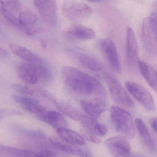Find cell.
I'll return each instance as SVG.
<instances>
[{"label":"cell","instance_id":"1","mask_svg":"<svg viewBox=\"0 0 157 157\" xmlns=\"http://www.w3.org/2000/svg\"><path fill=\"white\" fill-rule=\"evenodd\" d=\"M62 75L66 86L73 92L84 96H92L97 101L104 102L105 88L98 79L74 67H65Z\"/></svg>","mask_w":157,"mask_h":157},{"label":"cell","instance_id":"2","mask_svg":"<svg viewBox=\"0 0 157 157\" xmlns=\"http://www.w3.org/2000/svg\"><path fill=\"white\" fill-rule=\"evenodd\" d=\"M111 119L115 130L121 136L127 139L133 138L135 133L132 115L128 112L118 106H112Z\"/></svg>","mask_w":157,"mask_h":157},{"label":"cell","instance_id":"3","mask_svg":"<svg viewBox=\"0 0 157 157\" xmlns=\"http://www.w3.org/2000/svg\"><path fill=\"white\" fill-rule=\"evenodd\" d=\"M62 13L68 20L79 22L88 18L92 14V10L88 5L78 0H64Z\"/></svg>","mask_w":157,"mask_h":157},{"label":"cell","instance_id":"4","mask_svg":"<svg viewBox=\"0 0 157 157\" xmlns=\"http://www.w3.org/2000/svg\"><path fill=\"white\" fill-rule=\"evenodd\" d=\"M125 87L132 96L145 109L154 111L156 106L152 95L144 86L132 80L125 82Z\"/></svg>","mask_w":157,"mask_h":157},{"label":"cell","instance_id":"5","mask_svg":"<svg viewBox=\"0 0 157 157\" xmlns=\"http://www.w3.org/2000/svg\"><path fill=\"white\" fill-rule=\"evenodd\" d=\"M142 42L146 50L150 54L157 53V23L150 17L143 22L142 30Z\"/></svg>","mask_w":157,"mask_h":157},{"label":"cell","instance_id":"6","mask_svg":"<svg viewBox=\"0 0 157 157\" xmlns=\"http://www.w3.org/2000/svg\"><path fill=\"white\" fill-rule=\"evenodd\" d=\"M105 78L110 93L117 103L127 107H133L135 106L134 103L129 97L127 91L114 75L106 73Z\"/></svg>","mask_w":157,"mask_h":157},{"label":"cell","instance_id":"7","mask_svg":"<svg viewBox=\"0 0 157 157\" xmlns=\"http://www.w3.org/2000/svg\"><path fill=\"white\" fill-rule=\"evenodd\" d=\"M34 4L45 22L52 25H56L57 11L55 0H34Z\"/></svg>","mask_w":157,"mask_h":157},{"label":"cell","instance_id":"8","mask_svg":"<svg viewBox=\"0 0 157 157\" xmlns=\"http://www.w3.org/2000/svg\"><path fill=\"white\" fill-rule=\"evenodd\" d=\"M81 123L83 127V134L85 138L93 136H102L107 133V127L104 124L100 123L97 120L88 115H82Z\"/></svg>","mask_w":157,"mask_h":157},{"label":"cell","instance_id":"9","mask_svg":"<svg viewBox=\"0 0 157 157\" xmlns=\"http://www.w3.org/2000/svg\"><path fill=\"white\" fill-rule=\"evenodd\" d=\"M106 147L113 154L122 157L132 155L131 146L127 140L122 136H113L106 140Z\"/></svg>","mask_w":157,"mask_h":157},{"label":"cell","instance_id":"10","mask_svg":"<svg viewBox=\"0 0 157 157\" xmlns=\"http://www.w3.org/2000/svg\"><path fill=\"white\" fill-rule=\"evenodd\" d=\"M100 46L113 69L117 72H121V67L120 59L113 41L109 38L102 39L100 42Z\"/></svg>","mask_w":157,"mask_h":157},{"label":"cell","instance_id":"11","mask_svg":"<svg viewBox=\"0 0 157 157\" xmlns=\"http://www.w3.org/2000/svg\"><path fill=\"white\" fill-rule=\"evenodd\" d=\"M51 144L57 149L68 154L75 155L79 157H92L90 151L86 148L63 142L60 139L53 136L49 137Z\"/></svg>","mask_w":157,"mask_h":157},{"label":"cell","instance_id":"12","mask_svg":"<svg viewBox=\"0 0 157 157\" xmlns=\"http://www.w3.org/2000/svg\"><path fill=\"white\" fill-rule=\"evenodd\" d=\"M126 55L130 65L134 66L138 63V44L134 32L130 27L127 28L126 32Z\"/></svg>","mask_w":157,"mask_h":157},{"label":"cell","instance_id":"13","mask_svg":"<svg viewBox=\"0 0 157 157\" xmlns=\"http://www.w3.org/2000/svg\"><path fill=\"white\" fill-rule=\"evenodd\" d=\"M41 121L49 124L55 129L66 128L68 123L64 117L59 113L47 109L36 115Z\"/></svg>","mask_w":157,"mask_h":157},{"label":"cell","instance_id":"14","mask_svg":"<svg viewBox=\"0 0 157 157\" xmlns=\"http://www.w3.org/2000/svg\"><path fill=\"white\" fill-rule=\"evenodd\" d=\"M68 38L75 40H90L96 37V33L90 28L77 25L70 29L65 33Z\"/></svg>","mask_w":157,"mask_h":157},{"label":"cell","instance_id":"15","mask_svg":"<svg viewBox=\"0 0 157 157\" xmlns=\"http://www.w3.org/2000/svg\"><path fill=\"white\" fill-rule=\"evenodd\" d=\"M13 98L25 110L36 115L46 109V108L40 103L38 101L28 97L14 95Z\"/></svg>","mask_w":157,"mask_h":157},{"label":"cell","instance_id":"16","mask_svg":"<svg viewBox=\"0 0 157 157\" xmlns=\"http://www.w3.org/2000/svg\"><path fill=\"white\" fill-rule=\"evenodd\" d=\"M9 47L14 54L28 63L45 65V62L41 58L26 48L14 43H10Z\"/></svg>","mask_w":157,"mask_h":157},{"label":"cell","instance_id":"17","mask_svg":"<svg viewBox=\"0 0 157 157\" xmlns=\"http://www.w3.org/2000/svg\"><path fill=\"white\" fill-rule=\"evenodd\" d=\"M80 105L87 115L93 119L98 120L106 109V104L104 102L88 100H82Z\"/></svg>","mask_w":157,"mask_h":157},{"label":"cell","instance_id":"18","mask_svg":"<svg viewBox=\"0 0 157 157\" xmlns=\"http://www.w3.org/2000/svg\"><path fill=\"white\" fill-rule=\"evenodd\" d=\"M140 72L149 86L157 93V72L144 62L139 60L137 63Z\"/></svg>","mask_w":157,"mask_h":157},{"label":"cell","instance_id":"19","mask_svg":"<svg viewBox=\"0 0 157 157\" xmlns=\"http://www.w3.org/2000/svg\"><path fill=\"white\" fill-rule=\"evenodd\" d=\"M57 130L60 139L63 142L81 146L86 145L85 139L76 132L67 128H60Z\"/></svg>","mask_w":157,"mask_h":157},{"label":"cell","instance_id":"20","mask_svg":"<svg viewBox=\"0 0 157 157\" xmlns=\"http://www.w3.org/2000/svg\"><path fill=\"white\" fill-rule=\"evenodd\" d=\"M135 123L139 135L145 144L149 149L155 150V144L151 137L149 131L143 120L140 118H137L135 121Z\"/></svg>","mask_w":157,"mask_h":157},{"label":"cell","instance_id":"21","mask_svg":"<svg viewBox=\"0 0 157 157\" xmlns=\"http://www.w3.org/2000/svg\"><path fill=\"white\" fill-rule=\"evenodd\" d=\"M55 104L58 109L64 115L74 121L81 120L82 114L73 105L65 101H58Z\"/></svg>","mask_w":157,"mask_h":157},{"label":"cell","instance_id":"22","mask_svg":"<svg viewBox=\"0 0 157 157\" xmlns=\"http://www.w3.org/2000/svg\"><path fill=\"white\" fill-rule=\"evenodd\" d=\"M78 59L82 66L89 70L98 71L103 69L101 63L87 54L82 53L79 55Z\"/></svg>","mask_w":157,"mask_h":157},{"label":"cell","instance_id":"23","mask_svg":"<svg viewBox=\"0 0 157 157\" xmlns=\"http://www.w3.org/2000/svg\"><path fill=\"white\" fill-rule=\"evenodd\" d=\"M20 24V29L24 31V29L29 26L34 25L37 21V17L36 14L30 10L21 12L18 15Z\"/></svg>","mask_w":157,"mask_h":157},{"label":"cell","instance_id":"24","mask_svg":"<svg viewBox=\"0 0 157 157\" xmlns=\"http://www.w3.org/2000/svg\"><path fill=\"white\" fill-rule=\"evenodd\" d=\"M0 150L13 157H34L36 155L30 150L0 145Z\"/></svg>","mask_w":157,"mask_h":157},{"label":"cell","instance_id":"25","mask_svg":"<svg viewBox=\"0 0 157 157\" xmlns=\"http://www.w3.org/2000/svg\"><path fill=\"white\" fill-rule=\"evenodd\" d=\"M17 73L19 78L23 81L31 85H36L40 81L39 78L19 63L17 67Z\"/></svg>","mask_w":157,"mask_h":157},{"label":"cell","instance_id":"26","mask_svg":"<svg viewBox=\"0 0 157 157\" xmlns=\"http://www.w3.org/2000/svg\"><path fill=\"white\" fill-rule=\"evenodd\" d=\"M1 6L14 13L19 14L21 12V3L19 0H0Z\"/></svg>","mask_w":157,"mask_h":157},{"label":"cell","instance_id":"27","mask_svg":"<svg viewBox=\"0 0 157 157\" xmlns=\"http://www.w3.org/2000/svg\"><path fill=\"white\" fill-rule=\"evenodd\" d=\"M1 8L3 17L4 19L13 25L20 28L18 15H17L16 14L9 11L2 6H1Z\"/></svg>","mask_w":157,"mask_h":157},{"label":"cell","instance_id":"28","mask_svg":"<svg viewBox=\"0 0 157 157\" xmlns=\"http://www.w3.org/2000/svg\"><path fill=\"white\" fill-rule=\"evenodd\" d=\"M11 87L13 89L19 93L29 95H34L38 94L36 89H33L26 86L14 83L11 85Z\"/></svg>","mask_w":157,"mask_h":157},{"label":"cell","instance_id":"29","mask_svg":"<svg viewBox=\"0 0 157 157\" xmlns=\"http://www.w3.org/2000/svg\"><path fill=\"white\" fill-rule=\"evenodd\" d=\"M34 157H57L56 155L50 150H44L35 155Z\"/></svg>","mask_w":157,"mask_h":157},{"label":"cell","instance_id":"30","mask_svg":"<svg viewBox=\"0 0 157 157\" xmlns=\"http://www.w3.org/2000/svg\"><path fill=\"white\" fill-rule=\"evenodd\" d=\"M149 123L152 129L157 132V117H152L149 120Z\"/></svg>","mask_w":157,"mask_h":157},{"label":"cell","instance_id":"31","mask_svg":"<svg viewBox=\"0 0 157 157\" xmlns=\"http://www.w3.org/2000/svg\"><path fill=\"white\" fill-rule=\"evenodd\" d=\"M149 17L157 23V0L154 4L152 13Z\"/></svg>","mask_w":157,"mask_h":157},{"label":"cell","instance_id":"32","mask_svg":"<svg viewBox=\"0 0 157 157\" xmlns=\"http://www.w3.org/2000/svg\"><path fill=\"white\" fill-rule=\"evenodd\" d=\"M9 55V53L3 49L0 48V56L1 57H7Z\"/></svg>","mask_w":157,"mask_h":157},{"label":"cell","instance_id":"33","mask_svg":"<svg viewBox=\"0 0 157 157\" xmlns=\"http://www.w3.org/2000/svg\"><path fill=\"white\" fill-rule=\"evenodd\" d=\"M86 1L90 2L99 3L108 2V1H111V0H86Z\"/></svg>","mask_w":157,"mask_h":157},{"label":"cell","instance_id":"34","mask_svg":"<svg viewBox=\"0 0 157 157\" xmlns=\"http://www.w3.org/2000/svg\"><path fill=\"white\" fill-rule=\"evenodd\" d=\"M4 115V112L2 111V110L0 109V119L2 118Z\"/></svg>","mask_w":157,"mask_h":157},{"label":"cell","instance_id":"35","mask_svg":"<svg viewBox=\"0 0 157 157\" xmlns=\"http://www.w3.org/2000/svg\"><path fill=\"white\" fill-rule=\"evenodd\" d=\"M0 18H3V17L2 14L1 6H0Z\"/></svg>","mask_w":157,"mask_h":157}]
</instances>
